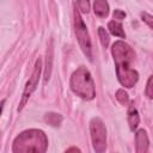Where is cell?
<instances>
[{
  "mask_svg": "<svg viewBox=\"0 0 153 153\" xmlns=\"http://www.w3.org/2000/svg\"><path fill=\"white\" fill-rule=\"evenodd\" d=\"M111 53L116 65V73L120 84L124 87L131 88L139 80V73L131 67V62L135 57L134 50L126 42L116 41L112 44Z\"/></svg>",
  "mask_w": 153,
  "mask_h": 153,
  "instance_id": "1",
  "label": "cell"
},
{
  "mask_svg": "<svg viewBox=\"0 0 153 153\" xmlns=\"http://www.w3.org/2000/svg\"><path fill=\"white\" fill-rule=\"evenodd\" d=\"M48 148V139L39 129H29L20 133L13 141V153L38 152L43 153Z\"/></svg>",
  "mask_w": 153,
  "mask_h": 153,
  "instance_id": "2",
  "label": "cell"
},
{
  "mask_svg": "<svg viewBox=\"0 0 153 153\" xmlns=\"http://www.w3.org/2000/svg\"><path fill=\"white\" fill-rule=\"evenodd\" d=\"M69 86L76 96L85 100H91L96 96V87L92 75L90 71L84 66H80L79 68H76V71L73 72Z\"/></svg>",
  "mask_w": 153,
  "mask_h": 153,
  "instance_id": "3",
  "label": "cell"
},
{
  "mask_svg": "<svg viewBox=\"0 0 153 153\" xmlns=\"http://www.w3.org/2000/svg\"><path fill=\"white\" fill-rule=\"evenodd\" d=\"M74 31L76 35V39L79 42V45L82 50V53L86 55V57L92 61V44H91V38L88 30L80 16L79 8H74Z\"/></svg>",
  "mask_w": 153,
  "mask_h": 153,
  "instance_id": "4",
  "label": "cell"
},
{
  "mask_svg": "<svg viewBox=\"0 0 153 153\" xmlns=\"http://www.w3.org/2000/svg\"><path fill=\"white\" fill-rule=\"evenodd\" d=\"M90 133L93 149L97 153H102L106 148V129L103 121L99 117H93L90 122Z\"/></svg>",
  "mask_w": 153,
  "mask_h": 153,
  "instance_id": "5",
  "label": "cell"
},
{
  "mask_svg": "<svg viewBox=\"0 0 153 153\" xmlns=\"http://www.w3.org/2000/svg\"><path fill=\"white\" fill-rule=\"evenodd\" d=\"M41 72H42V60L38 57L36 60V63H35V68H33V72L30 76V79L27 80L25 87H24V91H23V94H22V99H20V103H19V106H18V111H20L25 104L27 103L29 98L31 97V94L35 92V90L37 88L38 86V81H39V76H41Z\"/></svg>",
  "mask_w": 153,
  "mask_h": 153,
  "instance_id": "6",
  "label": "cell"
},
{
  "mask_svg": "<svg viewBox=\"0 0 153 153\" xmlns=\"http://www.w3.org/2000/svg\"><path fill=\"white\" fill-rule=\"evenodd\" d=\"M149 140L145 129H139L135 134V151L136 153H146L148 151Z\"/></svg>",
  "mask_w": 153,
  "mask_h": 153,
  "instance_id": "7",
  "label": "cell"
},
{
  "mask_svg": "<svg viewBox=\"0 0 153 153\" xmlns=\"http://www.w3.org/2000/svg\"><path fill=\"white\" fill-rule=\"evenodd\" d=\"M139 123H140V116H139L136 108L134 106V103L131 102L129 104V109H128V124H129L130 130H135L137 128Z\"/></svg>",
  "mask_w": 153,
  "mask_h": 153,
  "instance_id": "8",
  "label": "cell"
},
{
  "mask_svg": "<svg viewBox=\"0 0 153 153\" xmlns=\"http://www.w3.org/2000/svg\"><path fill=\"white\" fill-rule=\"evenodd\" d=\"M54 56V48H53V41H50V44L47 49V59H45V71H44V82H47L51 74L53 68V57Z\"/></svg>",
  "mask_w": 153,
  "mask_h": 153,
  "instance_id": "9",
  "label": "cell"
},
{
  "mask_svg": "<svg viewBox=\"0 0 153 153\" xmlns=\"http://www.w3.org/2000/svg\"><path fill=\"white\" fill-rule=\"evenodd\" d=\"M93 12L96 16L104 18L109 14V4L106 0H94L93 1Z\"/></svg>",
  "mask_w": 153,
  "mask_h": 153,
  "instance_id": "10",
  "label": "cell"
},
{
  "mask_svg": "<svg viewBox=\"0 0 153 153\" xmlns=\"http://www.w3.org/2000/svg\"><path fill=\"white\" fill-rule=\"evenodd\" d=\"M108 29L110 31L111 35L114 36H117L120 38H124L126 37V33H124V30H123V26L121 23L116 22V20H110L108 23Z\"/></svg>",
  "mask_w": 153,
  "mask_h": 153,
  "instance_id": "11",
  "label": "cell"
},
{
  "mask_svg": "<svg viewBox=\"0 0 153 153\" xmlns=\"http://www.w3.org/2000/svg\"><path fill=\"white\" fill-rule=\"evenodd\" d=\"M62 116L56 112H48L44 115V122H47L51 127H60L62 123Z\"/></svg>",
  "mask_w": 153,
  "mask_h": 153,
  "instance_id": "12",
  "label": "cell"
},
{
  "mask_svg": "<svg viewBox=\"0 0 153 153\" xmlns=\"http://www.w3.org/2000/svg\"><path fill=\"white\" fill-rule=\"evenodd\" d=\"M98 35H99V39H100V43L104 48H106L109 45V42H110V38H109V33L106 32V30L104 27H98Z\"/></svg>",
  "mask_w": 153,
  "mask_h": 153,
  "instance_id": "13",
  "label": "cell"
},
{
  "mask_svg": "<svg viewBox=\"0 0 153 153\" xmlns=\"http://www.w3.org/2000/svg\"><path fill=\"white\" fill-rule=\"evenodd\" d=\"M116 99H117V100L120 102V104H122V105H127L128 102H129L128 93H127L123 88L117 90V92H116Z\"/></svg>",
  "mask_w": 153,
  "mask_h": 153,
  "instance_id": "14",
  "label": "cell"
},
{
  "mask_svg": "<svg viewBox=\"0 0 153 153\" xmlns=\"http://www.w3.org/2000/svg\"><path fill=\"white\" fill-rule=\"evenodd\" d=\"M145 94L147 96V98L153 99V75H151L147 80L146 88H145Z\"/></svg>",
  "mask_w": 153,
  "mask_h": 153,
  "instance_id": "15",
  "label": "cell"
},
{
  "mask_svg": "<svg viewBox=\"0 0 153 153\" xmlns=\"http://www.w3.org/2000/svg\"><path fill=\"white\" fill-rule=\"evenodd\" d=\"M76 4H78V8L82 13H87L90 11V1L88 0H76Z\"/></svg>",
  "mask_w": 153,
  "mask_h": 153,
  "instance_id": "16",
  "label": "cell"
},
{
  "mask_svg": "<svg viewBox=\"0 0 153 153\" xmlns=\"http://www.w3.org/2000/svg\"><path fill=\"white\" fill-rule=\"evenodd\" d=\"M141 18H142V20L153 30V16H151V14H148V13H146V12H142V13H141Z\"/></svg>",
  "mask_w": 153,
  "mask_h": 153,
  "instance_id": "17",
  "label": "cell"
},
{
  "mask_svg": "<svg viewBox=\"0 0 153 153\" xmlns=\"http://www.w3.org/2000/svg\"><path fill=\"white\" fill-rule=\"evenodd\" d=\"M124 17H126V12L124 11H122V10H115L114 11V18L115 19L121 20V19H124Z\"/></svg>",
  "mask_w": 153,
  "mask_h": 153,
  "instance_id": "18",
  "label": "cell"
},
{
  "mask_svg": "<svg viewBox=\"0 0 153 153\" xmlns=\"http://www.w3.org/2000/svg\"><path fill=\"white\" fill-rule=\"evenodd\" d=\"M66 152H80V149L78 147H71V148H67Z\"/></svg>",
  "mask_w": 153,
  "mask_h": 153,
  "instance_id": "19",
  "label": "cell"
}]
</instances>
